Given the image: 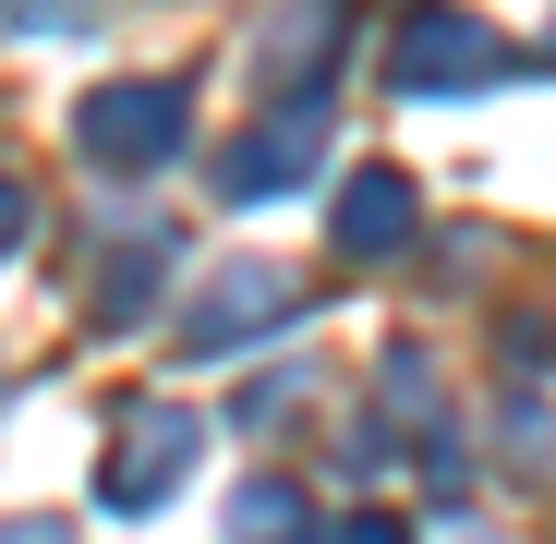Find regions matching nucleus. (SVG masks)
Returning <instances> with one entry per match:
<instances>
[{
    "label": "nucleus",
    "instance_id": "nucleus-1",
    "mask_svg": "<svg viewBox=\"0 0 556 544\" xmlns=\"http://www.w3.org/2000/svg\"><path fill=\"white\" fill-rule=\"evenodd\" d=\"M181 134H194V85H181V73L98 85V98L73 110V146L98 157V169H157V157H181Z\"/></svg>",
    "mask_w": 556,
    "mask_h": 544
},
{
    "label": "nucleus",
    "instance_id": "nucleus-2",
    "mask_svg": "<svg viewBox=\"0 0 556 544\" xmlns=\"http://www.w3.org/2000/svg\"><path fill=\"white\" fill-rule=\"evenodd\" d=\"M508 73V37L472 25V13H412L400 37V98H472V85Z\"/></svg>",
    "mask_w": 556,
    "mask_h": 544
},
{
    "label": "nucleus",
    "instance_id": "nucleus-3",
    "mask_svg": "<svg viewBox=\"0 0 556 544\" xmlns=\"http://www.w3.org/2000/svg\"><path fill=\"white\" fill-rule=\"evenodd\" d=\"M315 169H327V98L315 110H278L266 134H242L218 157V206H266V194H291V181H315Z\"/></svg>",
    "mask_w": 556,
    "mask_h": 544
},
{
    "label": "nucleus",
    "instance_id": "nucleus-4",
    "mask_svg": "<svg viewBox=\"0 0 556 544\" xmlns=\"http://www.w3.org/2000/svg\"><path fill=\"white\" fill-rule=\"evenodd\" d=\"M291 303H303V279H291V266H230V279L194 303V339H181V351L230 363V351H254L266 327H291Z\"/></svg>",
    "mask_w": 556,
    "mask_h": 544
},
{
    "label": "nucleus",
    "instance_id": "nucleus-5",
    "mask_svg": "<svg viewBox=\"0 0 556 544\" xmlns=\"http://www.w3.org/2000/svg\"><path fill=\"white\" fill-rule=\"evenodd\" d=\"M254 85L291 98V110H315L339 85V0H291V13L266 25V49H254Z\"/></svg>",
    "mask_w": 556,
    "mask_h": 544
},
{
    "label": "nucleus",
    "instance_id": "nucleus-6",
    "mask_svg": "<svg viewBox=\"0 0 556 544\" xmlns=\"http://www.w3.org/2000/svg\"><path fill=\"white\" fill-rule=\"evenodd\" d=\"M181 472H194V423H181V412H134L122 447H110V472H98V496L110 508H157Z\"/></svg>",
    "mask_w": 556,
    "mask_h": 544
},
{
    "label": "nucleus",
    "instance_id": "nucleus-7",
    "mask_svg": "<svg viewBox=\"0 0 556 544\" xmlns=\"http://www.w3.org/2000/svg\"><path fill=\"white\" fill-rule=\"evenodd\" d=\"M412 181L400 169H351V194H339V254H400L412 242Z\"/></svg>",
    "mask_w": 556,
    "mask_h": 544
},
{
    "label": "nucleus",
    "instance_id": "nucleus-8",
    "mask_svg": "<svg viewBox=\"0 0 556 544\" xmlns=\"http://www.w3.org/2000/svg\"><path fill=\"white\" fill-rule=\"evenodd\" d=\"M157 279H169V230H134V242L110 254V291H98V303H110V315H146Z\"/></svg>",
    "mask_w": 556,
    "mask_h": 544
},
{
    "label": "nucleus",
    "instance_id": "nucleus-9",
    "mask_svg": "<svg viewBox=\"0 0 556 544\" xmlns=\"http://www.w3.org/2000/svg\"><path fill=\"white\" fill-rule=\"evenodd\" d=\"M242 544H303V484H242Z\"/></svg>",
    "mask_w": 556,
    "mask_h": 544
},
{
    "label": "nucleus",
    "instance_id": "nucleus-10",
    "mask_svg": "<svg viewBox=\"0 0 556 544\" xmlns=\"http://www.w3.org/2000/svg\"><path fill=\"white\" fill-rule=\"evenodd\" d=\"M327 544H412V532H400V520H339Z\"/></svg>",
    "mask_w": 556,
    "mask_h": 544
},
{
    "label": "nucleus",
    "instance_id": "nucleus-11",
    "mask_svg": "<svg viewBox=\"0 0 556 544\" xmlns=\"http://www.w3.org/2000/svg\"><path fill=\"white\" fill-rule=\"evenodd\" d=\"M25 242V181H0V254Z\"/></svg>",
    "mask_w": 556,
    "mask_h": 544
},
{
    "label": "nucleus",
    "instance_id": "nucleus-12",
    "mask_svg": "<svg viewBox=\"0 0 556 544\" xmlns=\"http://www.w3.org/2000/svg\"><path fill=\"white\" fill-rule=\"evenodd\" d=\"M0 544H73L61 520H0Z\"/></svg>",
    "mask_w": 556,
    "mask_h": 544
}]
</instances>
